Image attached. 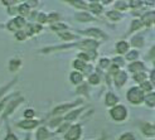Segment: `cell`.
<instances>
[{"mask_svg":"<svg viewBox=\"0 0 155 140\" xmlns=\"http://www.w3.org/2000/svg\"><path fill=\"white\" fill-rule=\"evenodd\" d=\"M73 66H74V68H77V69H83V68H84V63H83V62H81V61H76Z\"/></svg>","mask_w":155,"mask_h":140,"instance_id":"25","label":"cell"},{"mask_svg":"<svg viewBox=\"0 0 155 140\" xmlns=\"http://www.w3.org/2000/svg\"><path fill=\"white\" fill-rule=\"evenodd\" d=\"M90 82H91V83H94V85L98 83V82H100V77H98L97 75H92V76H90Z\"/></svg>","mask_w":155,"mask_h":140,"instance_id":"23","label":"cell"},{"mask_svg":"<svg viewBox=\"0 0 155 140\" xmlns=\"http://www.w3.org/2000/svg\"><path fill=\"white\" fill-rule=\"evenodd\" d=\"M125 6H126L125 2H117L116 3V8H122V9H125Z\"/></svg>","mask_w":155,"mask_h":140,"instance_id":"33","label":"cell"},{"mask_svg":"<svg viewBox=\"0 0 155 140\" xmlns=\"http://www.w3.org/2000/svg\"><path fill=\"white\" fill-rule=\"evenodd\" d=\"M129 68H130L131 72H139V71H141V69H144V65L140 63V62H135V63L130 65Z\"/></svg>","mask_w":155,"mask_h":140,"instance_id":"8","label":"cell"},{"mask_svg":"<svg viewBox=\"0 0 155 140\" xmlns=\"http://www.w3.org/2000/svg\"><path fill=\"white\" fill-rule=\"evenodd\" d=\"M81 112V110H76V111H73V112H71V114H69L68 116H67V118H66V120H73L74 118H76V116L77 115H78Z\"/></svg>","mask_w":155,"mask_h":140,"instance_id":"22","label":"cell"},{"mask_svg":"<svg viewBox=\"0 0 155 140\" xmlns=\"http://www.w3.org/2000/svg\"><path fill=\"white\" fill-rule=\"evenodd\" d=\"M37 125H38V122L34 121V120H24V121L19 122V126L23 128V129H33Z\"/></svg>","mask_w":155,"mask_h":140,"instance_id":"5","label":"cell"},{"mask_svg":"<svg viewBox=\"0 0 155 140\" xmlns=\"http://www.w3.org/2000/svg\"><path fill=\"white\" fill-rule=\"evenodd\" d=\"M107 15H108V18H111V19H114V20H119V19L121 18V15H120L117 12H110Z\"/></svg>","mask_w":155,"mask_h":140,"instance_id":"19","label":"cell"},{"mask_svg":"<svg viewBox=\"0 0 155 140\" xmlns=\"http://www.w3.org/2000/svg\"><path fill=\"white\" fill-rule=\"evenodd\" d=\"M77 18L78 20H82V22H87V20H92V17L86 13H81V14H77Z\"/></svg>","mask_w":155,"mask_h":140,"instance_id":"15","label":"cell"},{"mask_svg":"<svg viewBox=\"0 0 155 140\" xmlns=\"http://www.w3.org/2000/svg\"><path fill=\"white\" fill-rule=\"evenodd\" d=\"M133 44L135 47H141L143 45V39H141L140 37H135L134 39H133Z\"/></svg>","mask_w":155,"mask_h":140,"instance_id":"20","label":"cell"},{"mask_svg":"<svg viewBox=\"0 0 155 140\" xmlns=\"http://www.w3.org/2000/svg\"><path fill=\"white\" fill-rule=\"evenodd\" d=\"M143 131H144L145 135H154L155 134V129L151 125H149V124H145L143 126Z\"/></svg>","mask_w":155,"mask_h":140,"instance_id":"11","label":"cell"},{"mask_svg":"<svg viewBox=\"0 0 155 140\" xmlns=\"http://www.w3.org/2000/svg\"><path fill=\"white\" fill-rule=\"evenodd\" d=\"M141 87H143V90H145V91H150V90H151V85L148 83V82H144V83L141 85Z\"/></svg>","mask_w":155,"mask_h":140,"instance_id":"29","label":"cell"},{"mask_svg":"<svg viewBox=\"0 0 155 140\" xmlns=\"http://www.w3.org/2000/svg\"><path fill=\"white\" fill-rule=\"evenodd\" d=\"M127 100L133 104H140L141 101L144 100V95L143 91L137 87H133L130 88V91L127 92Z\"/></svg>","mask_w":155,"mask_h":140,"instance_id":"1","label":"cell"},{"mask_svg":"<svg viewBox=\"0 0 155 140\" xmlns=\"http://www.w3.org/2000/svg\"><path fill=\"white\" fill-rule=\"evenodd\" d=\"M150 56H151V57H154V56H155V48H154V49L150 52Z\"/></svg>","mask_w":155,"mask_h":140,"instance_id":"42","label":"cell"},{"mask_svg":"<svg viewBox=\"0 0 155 140\" xmlns=\"http://www.w3.org/2000/svg\"><path fill=\"white\" fill-rule=\"evenodd\" d=\"M76 104H71V105H64V106H59V107H57L56 110H54V114H57V112H63V111H66L67 108H71L72 106H74Z\"/></svg>","mask_w":155,"mask_h":140,"instance_id":"16","label":"cell"},{"mask_svg":"<svg viewBox=\"0 0 155 140\" xmlns=\"http://www.w3.org/2000/svg\"><path fill=\"white\" fill-rule=\"evenodd\" d=\"M71 80H72L73 83H80L82 81V75L78 73V72H73L71 75Z\"/></svg>","mask_w":155,"mask_h":140,"instance_id":"13","label":"cell"},{"mask_svg":"<svg viewBox=\"0 0 155 140\" xmlns=\"http://www.w3.org/2000/svg\"><path fill=\"white\" fill-rule=\"evenodd\" d=\"M24 115H25V118H32V116L34 115V112H33V110H27Z\"/></svg>","mask_w":155,"mask_h":140,"instance_id":"34","label":"cell"},{"mask_svg":"<svg viewBox=\"0 0 155 140\" xmlns=\"http://www.w3.org/2000/svg\"><path fill=\"white\" fill-rule=\"evenodd\" d=\"M120 140H135V139H134V136L131 135V134H124L120 138Z\"/></svg>","mask_w":155,"mask_h":140,"instance_id":"27","label":"cell"},{"mask_svg":"<svg viewBox=\"0 0 155 140\" xmlns=\"http://www.w3.org/2000/svg\"><path fill=\"white\" fill-rule=\"evenodd\" d=\"M111 116L117 121L124 120L126 118V108L124 106H116L111 110Z\"/></svg>","mask_w":155,"mask_h":140,"instance_id":"2","label":"cell"},{"mask_svg":"<svg viewBox=\"0 0 155 140\" xmlns=\"http://www.w3.org/2000/svg\"><path fill=\"white\" fill-rule=\"evenodd\" d=\"M48 135H49V133L47 130H45L44 128H42V129H39V131H38V134H37V136H38V140H45L48 138Z\"/></svg>","mask_w":155,"mask_h":140,"instance_id":"12","label":"cell"},{"mask_svg":"<svg viewBox=\"0 0 155 140\" xmlns=\"http://www.w3.org/2000/svg\"><path fill=\"white\" fill-rule=\"evenodd\" d=\"M130 4L133 5V6H139V5H140V2H131Z\"/></svg>","mask_w":155,"mask_h":140,"instance_id":"40","label":"cell"},{"mask_svg":"<svg viewBox=\"0 0 155 140\" xmlns=\"http://www.w3.org/2000/svg\"><path fill=\"white\" fill-rule=\"evenodd\" d=\"M84 34H88V35H92V37H104L105 38V34L102 32H100L98 29L94 28V29H91V30H86L84 32Z\"/></svg>","mask_w":155,"mask_h":140,"instance_id":"9","label":"cell"},{"mask_svg":"<svg viewBox=\"0 0 155 140\" xmlns=\"http://www.w3.org/2000/svg\"><path fill=\"white\" fill-rule=\"evenodd\" d=\"M38 20L42 22V23H43V22H45V15H44V14H41L39 17H38Z\"/></svg>","mask_w":155,"mask_h":140,"instance_id":"37","label":"cell"},{"mask_svg":"<svg viewBox=\"0 0 155 140\" xmlns=\"http://www.w3.org/2000/svg\"><path fill=\"white\" fill-rule=\"evenodd\" d=\"M24 24H25L24 19L23 18H17V19H13L9 24H8V28L12 29V30H17V29H20Z\"/></svg>","mask_w":155,"mask_h":140,"instance_id":"4","label":"cell"},{"mask_svg":"<svg viewBox=\"0 0 155 140\" xmlns=\"http://www.w3.org/2000/svg\"><path fill=\"white\" fill-rule=\"evenodd\" d=\"M145 102L148 104L149 106H154L155 105V93H150V95L146 96Z\"/></svg>","mask_w":155,"mask_h":140,"instance_id":"14","label":"cell"},{"mask_svg":"<svg viewBox=\"0 0 155 140\" xmlns=\"http://www.w3.org/2000/svg\"><path fill=\"white\" fill-rule=\"evenodd\" d=\"M108 63H110V62H108V59H102L101 62H100V66H101V67H107L108 66Z\"/></svg>","mask_w":155,"mask_h":140,"instance_id":"32","label":"cell"},{"mask_svg":"<svg viewBox=\"0 0 155 140\" xmlns=\"http://www.w3.org/2000/svg\"><path fill=\"white\" fill-rule=\"evenodd\" d=\"M137 58V52L134 51V52H131L127 54V59H136Z\"/></svg>","mask_w":155,"mask_h":140,"instance_id":"28","label":"cell"},{"mask_svg":"<svg viewBox=\"0 0 155 140\" xmlns=\"http://www.w3.org/2000/svg\"><path fill=\"white\" fill-rule=\"evenodd\" d=\"M10 69H13V71H15V69L18 68V66H20V61H18V59H13V61H10Z\"/></svg>","mask_w":155,"mask_h":140,"instance_id":"18","label":"cell"},{"mask_svg":"<svg viewBox=\"0 0 155 140\" xmlns=\"http://www.w3.org/2000/svg\"><path fill=\"white\" fill-rule=\"evenodd\" d=\"M145 77H146V76H145L144 73H137V75H135L134 78H135V81H137V82H143V83H144Z\"/></svg>","mask_w":155,"mask_h":140,"instance_id":"21","label":"cell"},{"mask_svg":"<svg viewBox=\"0 0 155 140\" xmlns=\"http://www.w3.org/2000/svg\"><path fill=\"white\" fill-rule=\"evenodd\" d=\"M5 140H17V138H15L13 134H9V135L5 138Z\"/></svg>","mask_w":155,"mask_h":140,"instance_id":"36","label":"cell"},{"mask_svg":"<svg viewBox=\"0 0 155 140\" xmlns=\"http://www.w3.org/2000/svg\"><path fill=\"white\" fill-rule=\"evenodd\" d=\"M150 77H151V81L155 83V71H153L151 72V75H150Z\"/></svg>","mask_w":155,"mask_h":140,"instance_id":"39","label":"cell"},{"mask_svg":"<svg viewBox=\"0 0 155 140\" xmlns=\"http://www.w3.org/2000/svg\"><path fill=\"white\" fill-rule=\"evenodd\" d=\"M140 25H141V23H140V22H137V20H135V22L133 23V27H131V30H135L136 28H139Z\"/></svg>","mask_w":155,"mask_h":140,"instance_id":"31","label":"cell"},{"mask_svg":"<svg viewBox=\"0 0 155 140\" xmlns=\"http://www.w3.org/2000/svg\"><path fill=\"white\" fill-rule=\"evenodd\" d=\"M154 65H155V62H154Z\"/></svg>","mask_w":155,"mask_h":140,"instance_id":"43","label":"cell"},{"mask_svg":"<svg viewBox=\"0 0 155 140\" xmlns=\"http://www.w3.org/2000/svg\"><path fill=\"white\" fill-rule=\"evenodd\" d=\"M116 102H117V97H116L114 93H107V96H106V105L111 106V105H115Z\"/></svg>","mask_w":155,"mask_h":140,"instance_id":"7","label":"cell"},{"mask_svg":"<svg viewBox=\"0 0 155 140\" xmlns=\"http://www.w3.org/2000/svg\"><path fill=\"white\" fill-rule=\"evenodd\" d=\"M28 12H29L28 10V5H25V4L19 8V13H21V14H28Z\"/></svg>","mask_w":155,"mask_h":140,"instance_id":"26","label":"cell"},{"mask_svg":"<svg viewBox=\"0 0 155 140\" xmlns=\"http://www.w3.org/2000/svg\"><path fill=\"white\" fill-rule=\"evenodd\" d=\"M59 35H61L62 38H64V39H67V41H68V39H72V38H73L72 34H68V33H61Z\"/></svg>","mask_w":155,"mask_h":140,"instance_id":"30","label":"cell"},{"mask_svg":"<svg viewBox=\"0 0 155 140\" xmlns=\"http://www.w3.org/2000/svg\"><path fill=\"white\" fill-rule=\"evenodd\" d=\"M116 49H117L119 53H125L129 49V44L126 42H120V43H117V45H116Z\"/></svg>","mask_w":155,"mask_h":140,"instance_id":"10","label":"cell"},{"mask_svg":"<svg viewBox=\"0 0 155 140\" xmlns=\"http://www.w3.org/2000/svg\"><path fill=\"white\" fill-rule=\"evenodd\" d=\"M81 135V126L80 125H74L69 129V131L66 134L67 140H77Z\"/></svg>","mask_w":155,"mask_h":140,"instance_id":"3","label":"cell"},{"mask_svg":"<svg viewBox=\"0 0 155 140\" xmlns=\"http://www.w3.org/2000/svg\"><path fill=\"white\" fill-rule=\"evenodd\" d=\"M24 37H25L24 33H18V34H17V38H20V39H21V38H24Z\"/></svg>","mask_w":155,"mask_h":140,"instance_id":"41","label":"cell"},{"mask_svg":"<svg viewBox=\"0 0 155 140\" xmlns=\"http://www.w3.org/2000/svg\"><path fill=\"white\" fill-rule=\"evenodd\" d=\"M19 102H21V98H19V100H17V101H14V102H12L9 106H8V110H6V115L8 114H9V112H12L13 111V108L15 107V106H17Z\"/></svg>","mask_w":155,"mask_h":140,"instance_id":"17","label":"cell"},{"mask_svg":"<svg viewBox=\"0 0 155 140\" xmlns=\"http://www.w3.org/2000/svg\"><path fill=\"white\" fill-rule=\"evenodd\" d=\"M115 81H116V85H117V86H122L126 81V73L125 72H117V75L115 77Z\"/></svg>","mask_w":155,"mask_h":140,"instance_id":"6","label":"cell"},{"mask_svg":"<svg viewBox=\"0 0 155 140\" xmlns=\"http://www.w3.org/2000/svg\"><path fill=\"white\" fill-rule=\"evenodd\" d=\"M91 9L94 10L95 13H100V12H101V6H100L98 4H96V3H92L91 4Z\"/></svg>","mask_w":155,"mask_h":140,"instance_id":"24","label":"cell"},{"mask_svg":"<svg viewBox=\"0 0 155 140\" xmlns=\"http://www.w3.org/2000/svg\"><path fill=\"white\" fill-rule=\"evenodd\" d=\"M53 28H54V29H62V28H67V27L63 25V24H58V25H54Z\"/></svg>","mask_w":155,"mask_h":140,"instance_id":"38","label":"cell"},{"mask_svg":"<svg viewBox=\"0 0 155 140\" xmlns=\"http://www.w3.org/2000/svg\"><path fill=\"white\" fill-rule=\"evenodd\" d=\"M115 63L116 65H124V61H122V58H115Z\"/></svg>","mask_w":155,"mask_h":140,"instance_id":"35","label":"cell"}]
</instances>
